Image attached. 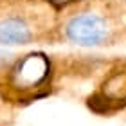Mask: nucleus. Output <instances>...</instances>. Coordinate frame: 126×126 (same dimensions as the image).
<instances>
[{
  "mask_svg": "<svg viewBox=\"0 0 126 126\" xmlns=\"http://www.w3.org/2000/svg\"><path fill=\"white\" fill-rule=\"evenodd\" d=\"M65 34L72 43L83 47L101 45L110 38V25L106 18L95 13H79L68 18L65 24Z\"/></svg>",
  "mask_w": 126,
  "mask_h": 126,
  "instance_id": "obj_1",
  "label": "nucleus"
},
{
  "mask_svg": "<svg viewBox=\"0 0 126 126\" xmlns=\"http://www.w3.org/2000/svg\"><path fill=\"white\" fill-rule=\"evenodd\" d=\"M49 61L43 54H29L13 67L9 74L11 85L22 90L36 88L49 76Z\"/></svg>",
  "mask_w": 126,
  "mask_h": 126,
  "instance_id": "obj_2",
  "label": "nucleus"
},
{
  "mask_svg": "<svg viewBox=\"0 0 126 126\" xmlns=\"http://www.w3.org/2000/svg\"><path fill=\"white\" fill-rule=\"evenodd\" d=\"M34 38L32 25L24 16H4L0 18V43L25 45Z\"/></svg>",
  "mask_w": 126,
  "mask_h": 126,
  "instance_id": "obj_3",
  "label": "nucleus"
}]
</instances>
